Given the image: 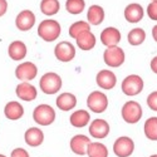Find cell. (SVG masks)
Listing matches in <instances>:
<instances>
[{
	"label": "cell",
	"mask_w": 157,
	"mask_h": 157,
	"mask_svg": "<svg viewBox=\"0 0 157 157\" xmlns=\"http://www.w3.org/2000/svg\"><path fill=\"white\" fill-rule=\"evenodd\" d=\"M8 10V3L6 0H0V17H3Z\"/></svg>",
	"instance_id": "obj_34"
},
{
	"label": "cell",
	"mask_w": 157,
	"mask_h": 157,
	"mask_svg": "<svg viewBox=\"0 0 157 157\" xmlns=\"http://www.w3.org/2000/svg\"><path fill=\"white\" fill-rule=\"evenodd\" d=\"M87 19L90 25H99L104 20V10L99 5H92L89 6L87 13Z\"/></svg>",
	"instance_id": "obj_24"
},
{
	"label": "cell",
	"mask_w": 157,
	"mask_h": 157,
	"mask_svg": "<svg viewBox=\"0 0 157 157\" xmlns=\"http://www.w3.org/2000/svg\"><path fill=\"white\" fill-rule=\"evenodd\" d=\"M39 87L45 94H56L62 88V78L53 72L45 73L39 82Z\"/></svg>",
	"instance_id": "obj_4"
},
{
	"label": "cell",
	"mask_w": 157,
	"mask_h": 157,
	"mask_svg": "<svg viewBox=\"0 0 157 157\" xmlns=\"http://www.w3.org/2000/svg\"><path fill=\"white\" fill-rule=\"evenodd\" d=\"M38 74L36 65L32 62H24L19 64L15 69V77L21 82H29L33 81Z\"/></svg>",
	"instance_id": "obj_9"
},
{
	"label": "cell",
	"mask_w": 157,
	"mask_h": 157,
	"mask_svg": "<svg viewBox=\"0 0 157 157\" xmlns=\"http://www.w3.org/2000/svg\"><path fill=\"white\" fill-rule=\"evenodd\" d=\"M103 59L108 67L112 68H118L124 63L126 56H124V50L120 47H109L104 50L103 53Z\"/></svg>",
	"instance_id": "obj_5"
},
{
	"label": "cell",
	"mask_w": 157,
	"mask_h": 157,
	"mask_svg": "<svg viewBox=\"0 0 157 157\" xmlns=\"http://www.w3.org/2000/svg\"><path fill=\"white\" fill-rule=\"evenodd\" d=\"M4 113H5V117L10 121H17V120H20L23 114H24V108L20 103L15 102V101H11V102H8L4 107Z\"/></svg>",
	"instance_id": "obj_18"
},
{
	"label": "cell",
	"mask_w": 157,
	"mask_h": 157,
	"mask_svg": "<svg viewBox=\"0 0 157 157\" xmlns=\"http://www.w3.org/2000/svg\"><path fill=\"white\" fill-rule=\"evenodd\" d=\"M54 56L60 62H71L75 57V47L69 42H60L54 48Z\"/></svg>",
	"instance_id": "obj_10"
},
{
	"label": "cell",
	"mask_w": 157,
	"mask_h": 157,
	"mask_svg": "<svg viewBox=\"0 0 157 157\" xmlns=\"http://www.w3.org/2000/svg\"><path fill=\"white\" fill-rule=\"evenodd\" d=\"M77 45L82 50H90L96 47V36L92 32H84L77 39Z\"/></svg>",
	"instance_id": "obj_23"
},
{
	"label": "cell",
	"mask_w": 157,
	"mask_h": 157,
	"mask_svg": "<svg viewBox=\"0 0 157 157\" xmlns=\"http://www.w3.org/2000/svg\"><path fill=\"white\" fill-rule=\"evenodd\" d=\"M127 39H128V43L131 45H133V47L141 45L146 39V32L142 28H135L128 33Z\"/></svg>",
	"instance_id": "obj_26"
},
{
	"label": "cell",
	"mask_w": 157,
	"mask_h": 157,
	"mask_svg": "<svg viewBox=\"0 0 157 157\" xmlns=\"http://www.w3.org/2000/svg\"><path fill=\"white\" fill-rule=\"evenodd\" d=\"M59 2L58 0H42L40 3V10L44 15L52 17L56 15L59 11Z\"/></svg>",
	"instance_id": "obj_28"
},
{
	"label": "cell",
	"mask_w": 157,
	"mask_h": 157,
	"mask_svg": "<svg viewBox=\"0 0 157 157\" xmlns=\"http://www.w3.org/2000/svg\"><path fill=\"white\" fill-rule=\"evenodd\" d=\"M145 136L150 141H157V117H150L143 126Z\"/></svg>",
	"instance_id": "obj_27"
},
{
	"label": "cell",
	"mask_w": 157,
	"mask_h": 157,
	"mask_svg": "<svg viewBox=\"0 0 157 157\" xmlns=\"http://www.w3.org/2000/svg\"><path fill=\"white\" fill-rule=\"evenodd\" d=\"M0 157H6V156H4V155H2V153H0Z\"/></svg>",
	"instance_id": "obj_38"
},
{
	"label": "cell",
	"mask_w": 157,
	"mask_h": 157,
	"mask_svg": "<svg viewBox=\"0 0 157 157\" xmlns=\"http://www.w3.org/2000/svg\"><path fill=\"white\" fill-rule=\"evenodd\" d=\"M147 15L152 20H157V2H152L147 6Z\"/></svg>",
	"instance_id": "obj_32"
},
{
	"label": "cell",
	"mask_w": 157,
	"mask_h": 157,
	"mask_svg": "<svg viewBox=\"0 0 157 157\" xmlns=\"http://www.w3.org/2000/svg\"><path fill=\"white\" fill-rule=\"evenodd\" d=\"M60 32H62L60 24L54 19L43 20L38 27V35L44 42H54L60 35Z\"/></svg>",
	"instance_id": "obj_1"
},
{
	"label": "cell",
	"mask_w": 157,
	"mask_h": 157,
	"mask_svg": "<svg viewBox=\"0 0 157 157\" xmlns=\"http://www.w3.org/2000/svg\"><path fill=\"white\" fill-rule=\"evenodd\" d=\"M8 53L13 60H21L27 56V45L21 40H15V42L10 43V45L8 48Z\"/></svg>",
	"instance_id": "obj_22"
},
{
	"label": "cell",
	"mask_w": 157,
	"mask_h": 157,
	"mask_svg": "<svg viewBox=\"0 0 157 157\" xmlns=\"http://www.w3.org/2000/svg\"><path fill=\"white\" fill-rule=\"evenodd\" d=\"M90 143V138L84 136V135H75L74 137H72L69 146L73 153L78 155V156H84L87 155L88 151V146Z\"/></svg>",
	"instance_id": "obj_11"
},
{
	"label": "cell",
	"mask_w": 157,
	"mask_h": 157,
	"mask_svg": "<svg viewBox=\"0 0 157 157\" xmlns=\"http://www.w3.org/2000/svg\"><path fill=\"white\" fill-rule=\"evenodd\" d=\"M84 8H86L84 0H67L65 2V9H67L69 14H73V15L81 14L84 10Z\"/></svg>",
	"instance_id": "obj_30"
},
{
	"label": "cell",
	"mask_w": 157,
	"mask_h": 157,
	"mask_svg": "<svg viewBox=\"0 0 157 157\" xmlns=\"http://www.w3.org/2000/svg\"><path fill=\"white\" fill-rule=\"evenodd\" d=\"M150 65H151V69H152V72L157 74V57L152 58V60H151Z\"/></svg>",
	"instance_id": "obj_35"
},
{
	"label": "cell",
	"mask_w": 157,
	"mask_h": 157,
	"mask_svg": "<svg viewBox=\"0 0 157 157\" xmlns=\"http://www.w3.org/2000/svg\"><path fill=\"white\" fill-rule=\"evenodd\" d=\"M143 89V79L137 74H131L126 77L122 82V92L126 96L133 97L142 92Z\"/></svg>",
	"instance_id": "obj_6"
},
{
	"label": "cell",
	"mask_w": 157,
	"mask_h": 157,
	"mask_svg": "<svg viewBox=\"0 0 157 157\" xmlns=\"http://www.w3.org/2000/svg\"><path fill=\"white\" fill-rule=\"evenodd\" d=\"M147 106L152 111L157 112V90H155V92L148 94V97H147Z\"/></svg>",
	"instance_id": "obj_31"
},
{
	"label": "cell",
	"mask_w": 157,
	"mask_h": 157,
	"mask_svg": "<svg viewBox=\"0 0 157 157\" xmlns=\"http://www.w3.org/2000/svg\"><path fill=\"white\" fill-rule=\"evenodd\" d=\"M109 133V124L107 121L97 118L89 126V135L94 138H106Z\"/></svg>",
	"instance_id": "obj_14"
},
{
	"label": "cell",
	"mask_w": 157,
	"mask_h": 157,
	"mask_svg": "<svg viewBox=\"0 0 157 157\" xmlns=\"http://www.w3.org/2000/svg\"><path fill=\"white\" fill-rule=\"evenodd\" d=\"M35 24V15L34 13L30 10H23L20 11L17 19H15V25L17 28L21 32H27L30 30Z\"/></svg>",
	"instance_id": "obj_12"
},
{
	"label": "cell",
	"mask_w": 157,
	"mask_h": 157,
	"mask_svg": "<svg viewBox=\"0 0 157 157\" xmlns=\"http://www.w3.org/2000/svg\"><path fill=\"white\" fill-rule=\"evenodd\" d=\"M88 157H108L107 147L101 142H90L87 151Z\"/></svg>",
	"instance_id": "obj_25"
},
{
	"label": "cell",
	"mask_w": 157,
	"mask_h": 157,
	"mask_svg": "<svg viewBox=\"0 0 157 157\" xmlns=\"http://www.w3.org/2000/svg\"><path fill=\"white\" fill-rule=\"evenodd\" d=\"M56 103H57V107L60 109V111H71L75 107L77 104V97L72 93H62L57 97L56 99Z\"/></svg>",
	"instance_id": "obj_20"
},
{
	"label": "cell",
	"mask_w": 157,
	"mask_h": 157,
	"mask_svg": "<svg viewBox=\"0 0 157 157\" xmlns=\"http://www.w3.org/2000/svg\"><path fill=\"white\" fill-rule=\"evenodd\" d=\"M150 157H157V155H151Z\"/></svg>",
	"instance_id": "obj_37"
},
{
	"label": "cell",
	"mask_w": 157,
	"mask_h": 157,
	"mask_svg": "<svg viewBox=\"0 0 157 157\" xmlns=\"http://www.w3.org/2000/svg\"><path fill=\"white\" fill-rule=\"evenodd\" d=\"M152 36L155 39V42H157V25L152 28Z\"/></svg>",
	"instance_id": "obj_36"
},
{
	"label": "cell",
	"mask_w": 157,
	"mask_h": 157,
	"mask_svg": "<svg viewBox=\"0 0 157 157\" xmlns=\"http://www.w3.org/2000/svg\"><path fill=\"white\" fill-rule=\"evenodd\" d=\"M101 42L106 47H116L121 42V33L114 27H108L101 33Z\"/></svg>",
	"instance_id": "obj_13"
},
{
	"label": "cell",
	"mask_w": 157,
	"mask_h": 157,
	"mask_svg": "<svg viewBox=\"0 0 157 157\" xmlns=\"http://www.w3.org/2000/svg\"><path fill=\"white\" fill-rule=\"evenodd\" d=\"M143 14H145V11H143V8L140 5V4H129L128 6H126L124 9V18L128 23H138L142 20L143 18Z\"/></svg>",
	"instance_id": "obj_19"
},
{
	"label": "cell",
	"mask_w": 157,
	"mask_h": 157,
	"mask_svg": "<svg viewBox=\"0 0 157 157\" xmlns=\"http://www.w3.org/2000/svg\"><path fill=\"white\" fill-rule=\"evenodd\" d=\"M142 107L141 104L136 101H128L123 104L121 114H122V118L126 123L129 124H135L137 123L141 118H142Z\"/></svg>",
	"instance_id": "obj_2"
},
{
	"label": "cell",
	"mask_w": 157,
	"mask_h": 157,
	"mask_svg": "<svg viewBox=\"0 0 157 157\" xmlns=\"http://www.w3.org/2000/svg\"><path fill=\"white\" fill-rule=\"evenodd\" d=\"M33 120L39 126H50L56 121V111L49 104H39L33 112Z\"/></svg>",
	"instance_id": "obj_3"
},
{
	"label": "cell",
	"mask_w": 157,
	"mask_h": 157,
	"mask_svg": "<svg viewBox=\"0 0 157 157\" xmlns=\"http://www.w3.org/2000/svg\"><path fill=\"white\" fill-rule=\"evenodd\" d=\"M152 2H157V0H152Z\"/></svg>",
	"instance_id": "obj_39"
},
{
	"label": "cell",
	"mask_w": 157,
	"mask_h": 157,
	"mask_svg": "<svg viewBox=\"0 0 157 157\" xmlns=\"http://www.w3.org/2000/svg\"><path fill=\"white\" fill-rule=\"evenodd\" d=\"M15 93L21 101H25V102H32L38 96L36 88L28 82H21L20 84H18L17 89H15Z\"/></svg>",
	"instance_id": "obj_17"
},
{
	"label": "cell",
	"mask_w": 157,
	"mask_h": 157,
	"mask_svg": "<svg viewBox=\"0 0 157 157\" xmlns=\"http://www.w3.org/2000/svg\"><path fill=\"white\" fill-rule=\"evenodd\" d=\"M90 121V114L84 111V109H78L75 112L72 113V116L69 117V122L73 127L77 128H83L86 127Z\"/></svg>",
	"instance_id": "obj_21"
},
{
	"label": "cell",
	"mask_w": 157,
	"mask_h": 157,
	"mask_svg": "<svg viewBox=\"0 0 157 157\" xmlns=\"http://www.w3.org/2000/svg\"><path fill=\"white\" fill-rule=\"evenodd\" d=\"M24 140L27 142V145L30 147H39L44 142V133L40 128L38 127H32L28 128L24 133Z\"/></svg>",
	"instance_id": "obj_15"
},
{
	"label": "cell",
	"mask_w": 157,
	"mask_h": 157,
	"mask_svg": "<svg viewBox=\"0 0 157 157\" xmlns=\"http://www.w3.org/2000/svg\"><path fill=\"white\" fill-rule=\"evenodd\" d=\"M135 151V142L131 137H118L113 143V152L117 157H129Z\"/></svg>",
	"instance_id": "obj_8"
},
{
	"label": "cell",
	"mask_w": 157,
	"mask_h": 157,
	"mask_svg": "<svg viewBox=\"0 0 157 157\" xmlns=\"http://www.w3.org/2000/svg\"><path fill=\"white\" fill-rule=\"evenodd\" d=\"M87 106L94 113H103L108 107V98L104 93L94 90V92H92L88 96Z\"/></svg>",
	"instance_id": "obj_7"
},
{
	"label": "cell",
	"mask_w": 157,
	"mask_h": 157,
	"mask_svg": "<svg viewBox=\"0 0 157 157\" xmlns=\"http://www.w3.org/2000/svg\"><path fill=\"white\" fill-rule=\"evenodd\" d=\"M10 157H29V153L27 152V150L20 148V147H17L15 150L11 151Z\"/></svg>",
	"instance_id": "obj_33"
},
{
	"label": "cell",
	"mask_w": 157,
	"mask_h": 157,
	"mask_svg": "<svg viewBox=\"0 0 157 157\" xmlns=\"http://www.w3.org/2000/svg\"><path fill=\"white\" fill-rule=\"evenodd\" d=\"M84 32H90V24L87 21H83V20L75 21L69 27V35L74 39H77Z\"/></svg>",
	"instance_id": "obj_29"
},
{
	"label": "cell",
	"mask_w": 157,
	"mask_h": 157,
	"mask_svg": "<svg viewBox=\"0 0 157 157\" xmlns=\"http://www.w3.org/2000/svg\"><path fill=\"white\" fill-rule=\"evenodd\" d=\"M96 82L102 89H112L117 83V77L112 71L103 69L98 72L96 77Z\"/></svg>",
	"instance_id": "obj_16"
}]
</instances>
